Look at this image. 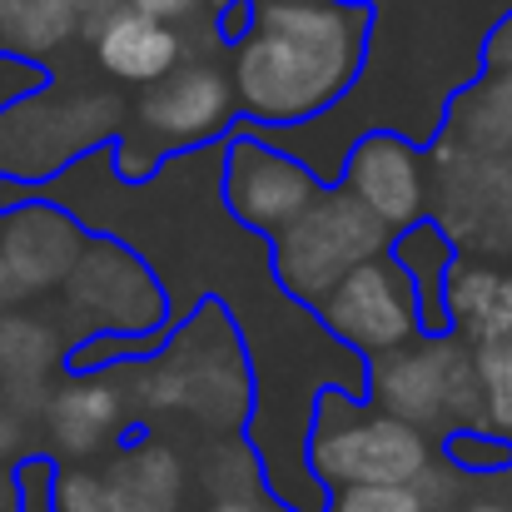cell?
<instances>
[{"label":"cell","instance_id":"cell-17","mask_svg":"<svg viewBox=\"0 0 512 512\" xmlns=\"http://www.w3.org/2000/svg\"><path fill=\"white\" fill-rule=\"evenodd\" d=\"M60 363V339L50 324L25 314H0V398L20 403L25 393L45 388L50 368Z\"/></svg>","mask_w":512,"mask_h":512},{"label":"cell","instance_id":"cell-9","mask_svg":"<svg viewBox=\"0 0 512 512\" xmlns=\"http://www.w3.org/2000/svg\"><path fill=\"white\" fill-rule=\"evenodd\" d=\"M393 239L428 214V160L403 130H363L339 160V179Z\"/></svg>","mask_w":512,"mask_h":512},{"label":"cell","instance_id":"cell-7","mask_svg":"<svg viewBox=\"0 0 512 512\" xmlns=\"http://www.w3.org/2000/svg\"><path fill=\"white\" fill-rule=\"evenodd\" d=\"M314 319H319V329L329 339L353 348L363 363L423 339L418 294H413L408 269L393 259V249L363 259L358 269H348L339 284L314 304Z\"/></svg>","mask_w":512,"mask_h":512},{"label":"cell","instance_id":"cell-23","mask_svg":"<svg viewBox=\"0 0 512 512\" xmlns=\"http://www.w3.org/2000/svg\"><path fill=\"white\" fill-rule=\"evenodd\" d=\"M45 85H50V70H45L40 60H25V55L0 50V115H5L10 105H20L25 95L45 90Z\"/></svg>","mask_w":512,"mask_h":512},{"label":"cell","instance_id":"cell-1","mask_svg":"<svg viewBox=\"0 0 512 512\" xmlns=\"http://www.w3.org/2000/svg\"><path fill=\"white\" fill-rule=\"evenodd\" d=\"M373 50L368 0H254L249 30L229 45L239 125L304 130L358 90Z\"/></svg>","mask_w":512,"mask_h":512},{"label":"cell","instance_id":"cell-19","mask_svg":"<svg viewBox=\"0 0 512 512\" xmlns=\"http://www.w3.org/2000/svg\"><path fill=\"white\" fill-rule=\"evenodd\" d=\"M473 378H478V423L512 438V339L473 343Z\"/></svg>","mask_w":512,"mask_h":512},{"label":"cell","instance_id":"cell-12","mask_svg":"<svg viewBox=\"0 0 512 512\" xmlns=\"http://www.w3.org/2000/svg\"><path fill=\"white\" fill-rule=\"evenodd\" d=\"M448 334L463 343L512 339V264L458 254L443 284Z\"/></svg>","mask_w":512,"mask_h":512},{"label":"cell","instance_id":"cell-20","mask_svg":"<svg viewBox=\"0 0 512 512\" xmlns=\"http://www.w3.org/2000/svg\"><path fill=\"white\" fill-rule=\"evenodd\" d=\"M443 458L468 478H498V473H512V438L483 423H463V428H448Z\"/></svg>","mask_w":512,"mask_h":512},{"label":"cell","instance_id":"cell-24","mask_svg":"<svg viewBox=\"0 0 512 512\" xmlns=\"http://www.w3.org/2000/svg\"><path fill=\"white\" fill-rule=\"evenodd\" d=\"M249 15H254V0H219L214 5V40L229 50L249 30Z\"/></svg>","mask_w":512,"mask_h":512},{"label":"cell","instance_id":"cell-8","mask_svg":"<svg viewBox=\"0 0 512 512\" xmlns=\"http://www.w3.org/2000/svg\"><path fill=\"white\" fill-rule=\"evenodd\" d=\"M70 304L80 314H95V334L100 329L140 334V329L170 324V299H165L160 274L135 244L110 239V234L80 249L70 269Z\"/></svg>","mask_w":512,"mask_h":512},{"label":"cell","instance_id":"cell-22","mask_svg":"<svg viewBox=\"0 0 512 512\" xmlns=\"http://www.w3.org/2000/svg\"><path fill=\"white\" fill-rule=\"evenodd\" d=\"M50 512H115V498L100 473L60 468L50 473Z\"/></svg>","mask_w":512,"mask_h":512},{"label":"cell","instance_id":"cell-18","mask_svg":"<svg viewBox=\"0 0 512 512\" xmlns=\"http://www.w3.org/2000/svg\"><path fill=\"white\" fill-rule=\"evenodd\" d=\"M85 25L80 0H5V50L25 60L55 55Z\"/></svg>","mask_w":512,"mask_h":512},{"label":"cell","instance_id":"cell-3","mask_svg":"<svg viewBox=\"0 0 512 512\" xmlns=\"http://www.w3.org/2000/svg\"><path fill=\"white\" fill-rule=\"evenodd\" d=\"M388 244H393V234L343 184H329L289 229H279L269 239L274 284L294 304L314 309L348 269H358L373 254H388Z\"/></svg>","mask_w":512,"mask_h":512},{"label":"cell","instance_id":"cell-14","mask_svg":"<svg viewBox=\"0 0 512 512\" xmlns=\"http://www.w3.org/2000/svg\"><path fill=\"white\" fill-rule=\"evenodd\" d=\"M105 488L115 498V512H179L184 503V463L179 453L155 443V438H130L110 473H105Z\"/></svg>","mask_w":512,"mask_h":512},{"label":"cell","instance_id":"cell-13","mask_svg":"<svg viewBox=\"0 0 512 512\" xmlns=\"http://www.w3.org/2000/svg\"><path fill=\"white\" fill-rule=\"evenodd\" d=\"M120 423H125V403H120V388L110 383V368L80 373L75 383L55 388V398L45 403L50 443H55L65 458H90V453H100L105 443L120 438Z\"/></svg>","mask_w":512,"mask_h":512},{"label":"cell","instance_id":"cell-27","mask_svg":"<svg viewBox=\"0 0 512 512\" xmlns=\"http://www.w3.org/2000/svg\"><path fill=\"white\" fill-rule=\"evenodd\" d=\"M204 512H289V508L269 493V498H219L214 508H204Z\"/></svg>","mask_w":512,"mask_h":512},{"label":"cell","instance_id":"cell-15","mask_svg":"<svg viewBox=\"0 0 512 512\" xmlns=\"http://www.w3.org/2000/svg\"><path fill=\"white\" fill-rule=\"evenodd\" d=\"M393 259L408 269L413 279V294H418V314H423V334H448V309H443V284H448V269L458 259L453 249V234L443 219L423 214L418 224H408L393 244Z\"/></svg>","mask_w":512,"mask_h":512},{"label":"cell","instance_id":"cell-10","mask_svg":"<svg viewBox=\"0 0 512 512\" xmlns=\"http://www.w3.org/2000/svg\"><path fill=\"white\" fill-rule=\"evenodd\" d=\"M80 249H85V224L65 204L45 194L35 204H20L0 239V269L10 279V294H40L70 279Z\"/></svg>","mask_w":512,"mask_h":512},{"label":"cell","instance_id":"cell-2","mask_svg":"<svg viewBox=\"0 0 512 512\" xmlns=\"http://www.w3.org/2000/svg\"><path fill=\"white\" fill-rule=\"evenodd\" d=\"M304 458L319 488L334 493V488H368V483H418L428 478L433 448L423 428L373 408L368 398L324 388L314 398Z\"/></svg>","mask_w":512,"mask_h":512},{"label":"cell","instance_id":"cell-21","mask_svg":"<svg viewBox=\"0 0 512 512\" xmlns=\"http://www.w3.org/2000/svg\"><path fill=\"white\" fill-rule=\"evenodd\" d=\"M324 512H428L423 483H368V488H334Z\"/></svg>","mask_w":512,"mask_h":512},{"label":"cell","instance_id":"cell-30","mask_svg":"<svg viewBox=\"0 0 512 512\" xmlns=\"http://www.w3.org/2000/svg\"><path fill=\"white\" fill-rule=\"evenodd\" d=\"M5 304H10V279H5V269H0V314H5Z\"/></svg>","mask_w":512,"mask_h":512},{"label":"cell","instance_id":"cell-4","mask_svg":"<svg viewBox=\"0 0 512 512\" xmlns=\"http://www.w3.org/2000/svg\"><path fill=\"white\" fill-rule=\"evenodd\" d=\"M363 398L413 428H463L478 418L473 353L453 334H423L368 363Z\"/></svg>","mask_w":512,"mask_h":512},{"label":"cell","instance_id":"cell-29","mask_svg":"<svg viewBox=\"0 0 512 512\" xmlns=\"http://www.w3.org/2000/svg\"><path fill=\"white\" fill-rule=\"evenodd\" d=\"M468 512H512V508H508V503H473Z\"/></svg>","mask_w":512,"mask_h":512},{"label":"cell","instance_id":"cell-5","mask_svg":"<svg viewBox=\"0 0 512 512\" xmlns=\"http://www.w3.org/2000/svg\"><path fill=\"white\" fill-rule=\"evenodd\" d=\"M324 189L329 179L294 150H284L269 130L234 125L219 140V204L239 229L259 239L289 229Z\"/></svg>","mask_w":512,"mask_h":512},{"label":"cell","instance_id":"cell-16","mask_svg":"<svg viewBox=\"0 0 512 512\" xmlns=\"http://www.w3.org/2000/svg\"><path fill=\"white\" fill-rule=\"evenodd\" d=\"M438 130H458L463 145H473V150L512 155V65L508 70H483V80L458 90L448 100Z\"/></svg>","mask_w":512,"mask_h":512},{"label":"cell","instance_id":"cell-28","mask_svg":"<svg viewBox=\"0 0 512 512\" xmlns=\"http://www.w3.org/2000/svg\"><path fill=\"white\" fill-rule=\"evenodd\" d=\"M10 448H20V413H15V403L0 398V453H10Z\"/></svg>","mask_w":512,"mask_h":512},{"label":"cell","instance_id":"cell-25","mask_svg":"<svg viewBox=\"0 0 512 512\" xmlns=\"http://www.w3.org/2000/svg\"><path fill=\"white\" fill-rule=\"evenodd\" d=\"M508 65H512V10L483 40V70H508Z\"/></svg>","mask_w":512,"mask_h":512},{"label":"cell","instance_id":"cell-11","mask_svg":"<svg viewBox=\"0 0 512 512\" xmlns=\"http://www.w3.org/2000/svg\"><path fill=\"white\" fill-rule=\"evenodd\" d=\"M90 40H95V65L120 80V85H155L165 80L174 65L184 60V35L155 20V15H140L130 5H115L105 10L95 25H90Z\"/></svg>","mask_w":512,"mask_h":512},{"label":"cell","instance_id":"cell-6","mask_svg":"<svg viewBox=\"0 0 512 512\" xmlns=\"http://www.w3.org/2000/svg\"><path fill=\"white\" fill-rule=\"evenodd\" d=\"M239 125L234 85L214 60L174 65L165 80L145 85L135 105V135L120 140V150H150V170H160L170 155L219 145Z\"/></svg>","mask_w":512,"mask_h":512},{"label":"cell","instance_id":"cell-26","mask_svg":"<svg viewBox=\"0 0 512 512\" xmlns=\"http://www.w3.org/2000/svg\"><path fill=\"white\" fill-rule=\"evenodd\" d=\"M125 5L140 10V15H155V20H165V25H179V20L199 15L204 0H125Z\"/></svg>","mask_w":512,"mask_h":512},{"label":"cell","instance_id":"cell-31","mask_svg":"<svg viewBox=\"0 0 512 512\" xmlns=\"http://www.w3.org/2000/svg\"><path fill=\"white\" fill-rule=\"evenodd\" d=\"M0 50H5V0H0Z\"/></svg>","mask_w":512,"mask_h":512}]
</instances>
